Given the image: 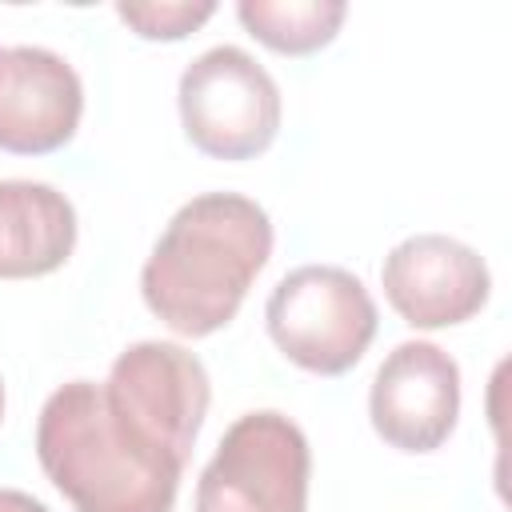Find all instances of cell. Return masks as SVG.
<instances>
[{
	"label": "cell",
	"mask_w": 512,
	"mask_h": 512,
	"mask_svg": "<svg viewBox=\"0 0 512 512\" xmlns=\"http://www.w3.org/2000/svg\"><path fill=\"white\" fill-rule=\"evenodd\" d=\"M176 108L188 144L212 160H256L280 132V88L236 44H216L180 72Z\"/></svg>",
	"instance_id": "cell-4"
},
{
	"label": "cell",
	"mask_w": 512,
	"mask_h": 512,
	"mask_svg": "<svg viewBox=\"0 0 512 512\" xmlns=\"http://www.w3.org/2000/svg\"><path fill=\"white\" fill-rule=\"evenodd\" d=\"M36 460L76 512H172L184 472L108 408L96 380H68L44 400Z\"/></svg>",
	"instance_id": "cell-2"
},
{
	"label": "cell",
	"mask_w": 512,
	"mask_h": 512,
	"mask_svg": "<svg viewBox=\"0 0 512 512\" xmlns=\"http://www.w3.org/2000/svg\"><path fill=\"white\" fill-rule=\"evenodd\" d=\"M76 248L72 200L40 180H0V280H36Z\"/></svg>",
	"instance_id": "cell-10"
},
{
	"label": "cell",
	"mask_w": 512,
	"mask_h": 512,
	"mask_svg": "<svg viewBox=\"0 0 512 512\" xmlns=\"http://www.w3.org/2000/svg\"><path fill=\"white\" fill-rule=\"evenodd\" d=\"M108 408L156 452L172 456L180 468L192 460L196 436L208 416L212 384L196 352L172 340L128 344L100 384Z\"/></svg>",
	"instance_id": "cell-6"
},
{
	"label": "cell",
	"mask_w": 512,
	"mask_h": 512,
	"mask_svg": "<svg viewBox=\"0 0 512 512\" xmlns=\"http://www.w3.org/2000/svg\"><path fill=\"white\" fill-rule=\"evenodd\" d=\"M340 0H240L236 20L248 36L280 56H312L328 48L344 24Z\"/></svg>",
	"instance_id": "cell-11"
},
{
	"label": "cell",
	"mask_w": 512,
	"mask_h": 512,
	"mask_svg": "<svg viewBox=\"0 0 512 512\" xmlns=\"http://www.w3.org/2000/svg\"><path fill=\"white\" fill-rule=\"evenodd\" d=\"M116 16L140 36V40H184L192 36L204 20L216 16V4L200 0V4H188V0H172V4H116Z\"/></svg>",
	"instance_id": "cell-12"
},
{
	"label": "cell",
	"mask_w": 512,
	"mask_h": 512,
	"mask_svg": "<svg viewBox=\"0 0 512 512\" xmlns=\"http://www.w3.org/2000/svg\"><path fill=\"white\" fill-rule=\"evenodd\" d=\"M80 112L84 84L60 52L36 44L0 48V152H60L80 128Z\"/></svg>",
	"instance_id": "cell-9"
},
{
	"label": "cell",
	"mask_w": 512,
	"mask_h": 512,
	"mask_svg": "<svg viewBox=\"0 0 512 512\" xmlns=\"http://www.w3.org/2000/svg\"><path fill=\"white\" fill-rule=\"evenodd\" d=\"M264 324L272 344L312 376H344L352 372L372 336H376V304L360 276L336 264H300L276 280Z\"/></svg>",
	"instance_id": "cell-3"
},
{
	"label": "cell",
	"mask_w": 512,
	"mask_h": 512,
	"mask_svg": "<svg viewBox=\"0 0 512 512\" xmlns=\"http://www.w3.org/2000/svg\"><path fill=\"white\" fill-rule=\"evenodd\" d=\"M272 256L268 212L240 192H204L176 208L140 268L148 312L176 336L220 332Z\"/></svg>",
	"instance_id": "cell-1"
},
{
	"label": "cell",
	"mask_w": 512,
	"mask_h": 512,
	"mask_svg": "<svg viewBox=\"0 0 512 512\" xmlns=\"http://www.w3.org/2000/svg\"><path fill=\"white\" fill-rule=\"evenodd\" d=\"M312 448L296 420L260 408L236 416L196 480L192 512H308Z\"/></svg>",
	"instance_id": "cell-5"
},
{
	"label": "cell",
	"mask_w": 512,
	"mask_h": 512,
	"mask_svg": "<svg viewBox=\"0 0 512 512\" xmlns=\"http://www.w3.org/2000/svg\"><path fill=\"white\" fill-rule=\"evenodd\" d=\"M368 420L396 452H436L460 420V364L432 340L396 344L372 376Z\"/></svg>",
	"instance_id": "cell-7"
},
{
	"label": "cell",
	"mask_w": 512,
	"mask_h": 512,
	"mask_svg": "<svg viewBox=\"0 0 512 512\" xmlns=\"http://www.w3.org/2000/svg\"><path fill=\"white\" fill-rule=\"evenodd\" d=\"M0 420H4V384H0Z\"/></svg>",
	"instance_id": "cell-14"
},
{
	"label": "cell",
	"mask_w": 512,
	"mask_h": 512,
	"mask_svg": "<svg viewBox=\"0 0 512 512\" xmlns=\"http://www.w3.org/2000/svg\"><path fill=\"white\" fill-rule=\"evenodd\" d=\"M0 512H48V504H40L20 488H0Z\"/></svg>",
	"instance_id": "cell-13"
},
{
	"label": "cell",
	"mask_w": 512,
	"mask_h": 512,
	"mask_svg": "<svg viewBox=\"0 0 512 512\" xmlns=\"http://www.w3.org/2000/svg\"><path fill=\"white\" fill-rule=\"evenodd\" d=\"M384 296L408 328H452L472 320L492 296L484 256L444 232H416L400 240L380 268Z\"/></svg>",
	"instance_id": "cell-8"
}]
</instances>
